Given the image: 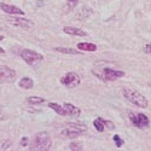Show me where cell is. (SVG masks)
<instances>
[{
  "mask_svg": "<svg viewBox=\"0 0 151 151\" xmlns=\"http://www.w3.org/2000/svg\"><path fill=\"white\" fill-rule=\"evenodd\" d=\"M69 149L73 150V151H78V150L81 151L83 149V146H82V143H80V142H74L69 145Z\"/></svg>",
  "mask_w": 151,
  "mask_h": 151,
  "instance_id": "20",
  "label": "cell"
},
{
  "mask_svg": "<svg viewBox=\"0 0 151 151\" xmlns=\"http://www.w3.org/2000/svg\"><path fill=\"white\" fill-rule=\"evenodd\" d=\"M21 57L29 65H34L36 63L44 60V56L37 53L36 51H33V50H23L21 52Z\"/></svg>",
  "mask_w": 151,
  "mask_h": 151,
  "instance_id": "6",
  "label": "cell"
},
{
  "mask_svg": "<svg viewBox=\"0 0 151 151\" xmlns=\"http://www.w3.org/2000/svg\"><path fill=\"white\" fill-rule=\"evenodd\" d=\"M63 106H64L65 111H67V115L68 116H71V117H79L80 114H81V110L78 108V106H75L70 103H64L63 104Z\"/></svg>",
  "mask_w": 151,
  "mask_h": 151,
  "instance_id": "11",
  "label": "cell"
},
{
  "mask_svg": "<svg viewBox=\"0 0 151 151\" xmlns=\"http://www.w3.org/2000/svg\"><path fill=\"white\" fill-rule=\"evenodd\" d=\"M123 93V97L128 100L129 103L134 104L135 106L138 108H142V109H145L149 106V102H147V99L142 94L139 93L138 91H133L131 88H124L122 91Z\"/></svg>",
  "mask_w": 151,
  "mask_h": 151,
  "instance_id": "2",
  "label": "cell"
},
{
  "mask_svg": "<svg viewBox=\"0 0 151 151\" xmlns=\"http://www.w3.org/2000/svg\"><path fill=\"white\" fill-rule=\"evenodd\" d=\"M92 9L90 6H82L76 14V18L80 19V21H83V19H87L91 15H92Z\"/></svg>",
  "mask_w": 151,
  "mask_h": 151,
  "instance_id": "12",
  "label": "cell"
},
{
  "mask_svg": "<svg viewBox=\"0 0 151 151\" xmlns=\"http://www.w3.org/2000/svg\"><path fill=\"white\" fill-rule=\"evenodd\" d=\"M112 139H114V143L116 144V147H121L123 144H124V140L122 139V138L120 137V135H114V138H112Z\"/></svg>",
  "mask_w": 151,
  "mask_h": 151,
  "instance_id": "21",
  "label": "cell"
},
{
  "mask_svg": "<svg viewBox=\"0 0 151 151\" xmlns=\"http://www.w3.org/2000/svg\"><path fill=\"white\" fill-rule=\"evenodd\" d=\"M93 126H94V128L98 131V132H104L105 129V126H104V122L102 120V117H98L93 121Z\"/></svg>",
  "mask_w": 151,
  "mask_h": 151,
  "instance_id": "19",
  "label": "cell"
},
{
  "mask_svg": "<svg viewBox=\"0 0 151 151\" xmlns=\"http://www.w3.org/2000/svg\"><path fill=\"white\" fill-rule=\"evenodd\" d=\"M52 146V140L50 135L46 132H40L36 133L34 137V140L30 145V150H36V151H48Z\"/></svg>",
  "mask_w": 151,
  "mask_h": 151,
  "instance_id": "1",
  "label": "cell"
},
{
  "mask_svg": "<svg viewBox=\"0 0 151 151\" xmlns=\"http://www.w3.org/2000/svg\"><path fill=\"white\" fill-rule=\"evenodd\" d=\"M0 9L3 10V12L7 15H19V16H23L26 12H24L22 9L17 7V6H14V5H9V4H5V3H0Z\"/></svg>",
  "mask_w": 151,
  "mask_h": 151,
  "instance_id": "10",
  "label": "cell"
},
{
  "mask_svg": "<svg viewBox=\"0 0 151 151\" xmlns=\"http://www.w3.org/2000/svg\"><path fill=\"white\" fill-rule=\"evenodd\" d=\"M80 82H81V79L76 73H68L60 79V83L69 87V88L76 87L78 85H80Z\"/></svg>",
  "mask_w": 151,
  "mask_h": 151,
  "instance_id": "7",
  "label": "cell"
},
{
  "mask_svg": "<svg viewBox=\"0 0 151 151\" xmlns=\"http://www.w3.org/2000/svg\"><path fill=\"white\" fill-rule=\"evenodd\" d=\"M10 145H11V142H10V140H6V142L3 144V149H4V150H6V149H9V147H10Z\"/></svg>",
  "mask_w": 151,
  "mask_h": 151,
  "instance_id": "26",
  "label": "cell"
},
{
  "mask_svg": "<svg viewBox=\"0 0 151 151\" xmlns=\"http://www.w3.org/2000/svg\"><path fill=\"white\" fill-rule=\"evenodd\" d=\"M55 51L59 53H65V55H82V52L76 51L74 48H69V47H55Z\"/></svg>",
  "mask_w": 151,
  "mask_h": 151,
  "instance_id": "17",
  "label": "cell"
},
{
  "mask_svg": "<svg viewBox=\"0 0 151 151\" xmlns=\"http://www.w3.org/2000/svg\"><path fill=\"white\" fill-rule=\"evenodd\" d=\"M92 73H93V75L98 76L100 80H103V81H115L119 78L124 76V71H122V70H114V69H110V68L104 69L102 74L96 73L94 70Z\"/></svg>",
  "mask_w": 151,
  "mask_h": 151,
  "instance_id": "4",
  "label": "cell"
},
{
  "mask_svg": "<svg viewBox=\"0 0 151 151\" xmlns=\"http://www.w3.org/2000/svg\"><path fill=\"white\" fill-rule=\"evenodd\" d=\"M3 53H5V50L3 47H0V55H3Z\"/></svg>",
  "mask_w": 151,
  "mask_h": 151,
  "instance_id": "27",
  "label": "cell"
},
{
  "mask_svg": "<svg viewBox=\"0 0 151 151\" xmlns=\"http://www.w3.org/2000/svg\"><path fill=\"white\" fill-rule=\"evenodd\" d=\"M28 144H29V138L23 137V139L21 140V145H22V146H27Z\"/></svg>",
  "mask_w": 151,
  "mask_h": 151,
  "instance_id": "24",
  "label": "cell"
},
{
  "mask_svg": "<svg viewBox=\"0 0 151 151\" xmlns=\"http://www.w3.org/2000/svg\"><path fill=\"white\" fill-rule=\"evenodd\" d=\"M128 119L133 126H135L137 128H146L150 124V120L145 114H134V112H129Z\"/></svg>",
  "mask_w": 151,
  "mask_h": 151,
  "instance_id": "5",
  "label": "cell"
},
{
  "mask_svg": "<svg viewBox=\"0 0 151 151\" xmlns=\"http://www.w3.org/2000/svg\"><path fill=\"white\" fill-rule=\"evenodd\" d=\"M79 0H68V5H69V9H74L75 6L78 5Z\"/></svg>",
  "mask_w": 151,
  "mask_h": 151,
  "instance_id": "22",
  "label": "cell"
},
{
  "mask_svg": "<svg viewBox=\"0 0 151 151\" xmlns=\"http://www.w3.org/2000/svg\"><path fill=\"white\" fill-rule=\"evenodd\" d=\"M48 108L52 109L55 112H57L58 115H62V116H67V111L64 109V106H62L57 103H48Z\"/></svg>",
  "mask_w": 151,
  "mask_h": 151,
  "instance_id": "14",
  "label": "cell"
},
{
  "mask_svg": "<svg viewBox=\"0 0 151 151\" xmlns=\"http://www.w3.org/2000/svg\"><path fill=\"white\" fill-rule=\"evenodd\" d=\"M78 48L81 50V51H88V52H94L97 50V46L91 42H80L78 45Z\"/></svg>",
  "mask_w": 151,
  "mask_h": 151,
  "instance_id": "16",
  "label": "cell"
},
{
  "mask_svg": "<svg viewBox=\"0 0 151 151\" xmlns=\"http://www.w3.org/2000/svg\"><path fill=\"white\" fill-rule=\"evenodd\" d=\"M87 131V127L83 123H69L68 127L64 128L60 132V135L63 138H68V139H74V138H78L79 135L83 134Z\"/></svg>",
  "mask_w": 151,
  "mask_h": 151,
  "instance_id": "3",
  "label": "cell"
},
{
  "mask_svg": "<svg viewBox=\"0 0 151 151\" xmlns=\"http://www.w3.org/2000/svg\"><path fill=\"white\" fill-rule=\"evenodd\" d=\"M7 23L11 26H15L18 28H23V29H29L34 26V23L30 19H26V18H19V17H9Z\"/></svg>",
  "mask_w": 151,
  "mask_h": 151,
  "instance_id": "9",
  "label": "cell"
},
{
  "mask_svg": "<svg viewBox=\"0 0 151 151\" xmlns=\"http://www.w3.org/2000/svg\"><path fill=\"white\" fill-rule=\"evenodd\" d=\"M63 32H64L65 34L73 35V36H86L87 35L86 32H83L80 28H75V27H64L63 28Z\"/></svg>",
  "mask_w": 151,
  "mask_h": 151,
  "instance_id": "13",
  "label": "cell"
},
{
  "mask_svg": "<svg viewBox=\"0 0 151 151\" xmlns=\"http://www.w3.org/2000/svg\"><path fill=\"white\" fill-rule=\"evenodd\" d=\"M27 103H29V104H32V105H39V104L45 103V99L41 98V97H35V96H33V97L27 98Z\"/></svg>",
  "mask_w": 151,
  "mask_h": 151,
  "instance_id": "18",
  "label": "cell"
},
{
  "mask_svg": "<svg viewBox=\"0 0 151 151\" xmlns=\"http://www.w3.org/2000/svg\"><path fill=\"white\" fill-rule=\"evenodd\" d=\"M0 40H4V36L3 35H0Z\"/></svg>",
  "mask_w": 151,
  "mask_h": 151,
  "instance_id": "28",
  "label": "cell"
},
{
  "mask_svg": "<svg viewBox=\"0 0 151 151\" xmlns=\"http://www.w3.org/2000/svg\"><path fill=\"white\" fill-rule=\"evenodd\" d=\"M145 52H146L147 55H151V44L145 45Z\"/></svg>",
  "mask_w": 151,
  "mask_h": 151,
  "instance_id": "25",
  "label": "cell"
},
{
  "mask_svg": "<svg viewBox=\"0 0 151 151\" xmlns=\"http://www.w3.org/2000/svg\"><path fill=\"white\" fill-rule=\"evenodd\" d=\"M16 79V71L6 65H0V82L9 83Z\"/></svg>",
  "mask_w": 151,
  "mask_h": 151,
  "instance_id": "8",
  "label": "cell"
},
{
  "mask_svg": "<svg viewBox=\"0 0 151 151\" xmlns=\"http://www.w3.org/2000/svg\"><path fill=\"white\" fill-rule=\"evenodd\" d=\"M33 86H34V81L30 78H23V79L19 80V87L21 88L30 90V88H33Z\"/></svg>",
  "mask_w": 151,
  "mask_h": 151,
  "instance_id": "15",
  "label": "cell"
},
{
  "mask_svg": "<svg viewBox=\"0 0 151 151\" xmlns=\"http://www.w3.org/2000/svg\"><path fill=\"white\" fill-rule=\"evenodd\" d=\"M103 122H104V126H106V127H109V129H114V123L110 122V121H105L104 119H102Z\"/></svg>",
  "mask_w": 151,
  "mask_h": 151,
  "instance_id": "23",
  "label": "cell"
}]
</instances>
